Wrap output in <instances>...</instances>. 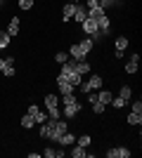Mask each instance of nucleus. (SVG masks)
Listing matches in <instances>:
<instances>
[{
	"instance_id": "1",
	"label": "nucleus",
	"mask_w": 142,
	"mask_h": 158,
	"mask_svg": "<svg viewBox=\"0 0 142 158\" xmlns=\"http://www.w3.org/2000/svg\"><path fill=\"white\" fill-rule=\"evenodd\" d=\"M62 104H64V111H62L64 118H76V116H81V113H83V102L76 97L74 92L62 94Z\"/></svg>"
},
{
	"instance_id": "2",
	"label": "nucleus",
	"mask_w": 142,
	"mask_h": 158,
	"mask_svg": "<svg viewBox=\"0 0 142 158\" xmlns=\"http://www.w3.org/2000/svg\"><path fill=\"white\" fill-rule=\"evenodd\" d=\"M93 50H95L93 38H81V43H74V45L69 47V57L74 61H81V59H85Z\"/></svg>"
},
{
	"instance_id": "3",
	"label": "nucleus",
	"mask_w": 142,
	"mask_h": 158,
	"mask_svg": "<svg viewBox=\"0 0 142 158\" xmlns=\"http://www.w3.org/2000/svg\"><path fill=\"white\" fill-rule=\"evenodd\" d=\"M59 76H62L64 80H69L74 87H78V85H81V80H83V76H78V73H76V61H74V59H69V61H64V64H62Z\"/></svg>"
},
{
	"instance_id": "4",
	"label": "nucleus",
	"mask_w": 142,
	"mask_h": 158,
	"mask_svg": "<svg viewBox=\"0 0 142 158\" xmlns=\"http://www.w3.org/2000/svg\"><path fill=\"white\" fill-rule=\"evenodd\" d=\"M104 156H107V158H130V156H133V151H130L128 146H111Z\"/></svg>"
},
{
	"instance_id": "5",
	"label": "nucleus",
	"mask_w": 142,
	"mask_h": 158,
	"mask_svg": "<svg viewBox=\"0 0 142 158\" xmlns=\"http://www.w3.org/2000/svg\"><path fill=\"white\" fill-rule=\"evenodd\" d=\"M123 69H126V73H128V76H135L137 73V69H140V54H130V59L126 61V66H123Z\"/></svg>"
},
{
	"instance_id": "6",
	"label": "nucleus",
	"mask_w": 142,
	"mask_h": 158,
	"mask_svg": "<svg viewBox=\"0 0 142 158\" xmlns=\"http://www.w3.org/2000/svg\"><path fill=\"white\" fill-rule=\"evenodd\" d=\"M5 31L10 33L12 38H17V35L21 33V19H19V17H10V21H7V28H5Z\"/></svg>"
},
{
	"instance_id": "7",
	"label": "nucleus",
	"mask_w": 142,
	"mask_h": 158,
	"mask_svg": "<svg viewBox=\"0 0 142 158\" xmlns=\"http://www.w3.org/2000/svg\"><path fill=\"white\" fill-rule=\"evenodd\" d=\"M54 83H57V90H59V94H69V92H74V90H76V87L71 85L69 80H64L62 76H57V78H54Z\"/></svg>"
},
{
	"instance_id": "8",
	"label": "nucleus",
	"mask_w": 142,
	"mask_h": 158,
	"mask_svg": "<svg viewBox=\"0 0 142 158\" xmlns=\"http://www.w3.org/2000/svg\"><path fill=\"white\" fill-rule=\"evenodd\" d=\"M74 10H76V2H64V5H62V24L71 21V17H74Z\"/></svg>"
},
{
	"instance_id": "9",
	"label": "nucleus",
	"mask_w": 142,
	"mask_h": 158,
	"mask_svg": "<svg viewBox=\"0 0 142 158\" xmlns=\"http://www.w3.org/2000/svg\"><path fill=\"white\" fill-rule=\"evenodd\" d=\"M81 31L85 33L88 38H93L95 33H97V21H95V19H85V21L81 24Z\"/></svg>"
},
{
	"instance_id": "10",
	"label": "nucleus",
	"mask_w": 142,
	"mask_h": 158,
	"mask_svg": "<svg viewBox=\"0 0 142 158\" xmlns=\"http://www.w3.org/2000/svg\"><path fill=\"white\" fill-rule=\"evenodd\" d=\"M71 19L76 21V24H83V21L88 19V10H85V5H78L76 2V10H74V17Z\"/></svg>"
},
{
	"instance_id": "11",
	"label": "nucleus",
	"mask_w": 142,
	"mask_h": 158,
	"mask_svg": "<svg viewBox=\"0 0 142 158\" xmlns=\"http://www.w3.org/2000/svg\"><path fill=\"white\" fill-rule=\"evenodd\" d=\"M97 92V102H102V104H111V99H114V92L111 90H104V87H100V90H95Z\"/></svg>"
},
{
	"instance_id": "12",
	"label": "nucleus",
	"mask_w": 142,
	"mask_h": 158,
	"mask_svg": "<svg viewBox=\"0 0 142 158\" xmlns=\"http://www.w3.org/2000/svg\"><path fill=\"white\" fill-rule=\"evenodd\" d=\"M43 104H45V109H54V106H59V94L45 92V97H43Z\"/></svg>"
},
{
	"instance_id": "13",
	"label": "nucleus",
	"mask_w": 142,
	"mask_h": 158,
	"mask_svg": "<svg viewBox=\"0 0 142 158\" xmlns=\"http://www.w3.org/2000/svg\"><path fill=\"white\" fill-rule=\"evenodd\" d=\"M57 144H59V146H64V149H67V146H71V144H76V135L67 130V132H64V135H62L59 139H57Z\"/></svg>"
},
{
	"instance_id": "14",
	"label": "nucleus",
	"mask_w": 142,
	"mask_h": 158,
	"mask_svg": "<svg viewBox=\"0 0 142 158\" xmlns=\"http://www.w3.org/2000/svg\"><path fill=\"white\" fill-rule=\"evenodd\" d=\"M76 73H78V76H88V73H93V66H90V61H88V59L76 61Z\"/></svg>"
},
{
	"instance_id": "15",
	"label": "nucleus",
	"mask_w": 142,
	"mask_h": 158,
	"mask_svg": "<svg viewBox=\"0 0 142 158\" xmlns=\"http://www.w3.org/2000/svg\"><path fill=\"white\" fill-rule=\"evenodd\" d=\"M85 83H88V87H90V90H100V87L104 85V78H102L100 73H93V76H90V78L85 80Z\"/></svg>"
},
{
	"instance_id": "16",
	"label": "nucleus",
	"mask_w": 142,
	"mask_h": 158,
	"mask_svg": "<svg viewBox=\"0 0 142 158\" xmlns=\"http://www.w3.org/2000/svg\"><path fill=\"white\" fill-rule=\"evenodd\" d=\"M64 153H67V151L54 149V146H47V149H43V156H45V158H64Z\"/></svg>"
},
{
	"instance_id": "17",
	"label": "nucleus",
	"mask_w": 142,
	"mask_h": 158,
	"mask_svg": "<svg viewBox=\"0 0 142 158\" xmlns=\"http://www.w3.org/2000/svg\"><path fill=\"white\" fill-rule=\"evenodd\" d=\"M19 125L24 127V130H31V127H36V120H33V116H31V113H24V116H21V120H19Z\"/></svg>"
},
{
	"instance_id": "18",
	"label": "nucleus",
	"mask_w": 142,
	"mask_h": 158,
	"mask_svg": "<svg viewBox=\"0 0 142 158\" xmlns=\"http://www.w3.org/2000/svg\"><path fill=\"white\" fill-rule=\"evenodd\" d=\"M104 14H107V10L97 5V7H93V10H88V19H95V21H97L100 17H104Z\"/></svg>"
},
{
	"instance_id": "19",
	"label": "nucleus",
	"mask_w": 142,
	"mask_h": 158,
	"mask_svg": "<svg viewBox=\"0 0 142 158\" xmlns=\"http://www.w3.org/2000/svg\"><path fill=\"white\" fill-rule=\"evenodd\" d=\"M10 43H12V35L5 31V28H0V50H5V47H10Z\"/></svg>"
},
{
	"instance_id": "20",
	"label": "nucleus",
	"mask_w": 142,
	"mask_h": 158,
	"mask_svg": "<svg viewBox=\"0 0 142 158\" xmlns=\"http://www.w3.org/2000/svg\"><path fill=\"white\" fill-rule=\"evenodd\" d=\"M76 144H78V146H83V149H88V146L93 144V137H90L88 132H83L81 137H76Z\"/></svg>"
},
{
	"instance_id": "21",
	"label": "nucleus",
	"mask_w": 142,
	"mask_h": 158,
	"mask_svg": "<svg viewBox=\"0 0 142 158\" xmlns=\"http://www.w3.org/2000/svg\"><path fill=\"white\" fill-rule=\"evenodd\" d=\"M128 43H130V38H126V35H118V38L114 40V50H128Z\"/></svg>"
},
{
	"instance_id": "22",
	"label": "nucleus",
	"mask_w": 142,
	"mask_h": 158,
	"mask_svg": "<svg viewBox=\"0 0 142 158\" xmlns=\"http://www.w3.org/2000/svg\"><path fill=\"white\" fill-rule=\"evenodd\" d=\"M126 123H128V125H133V127H135V125H142V113H135V111H133V113H128Z\"/></svg>"
},
{
	"instance_id": "23",
	"label": "nucleus",
	"mask_w": 142,
	"mask_h": 158,
	"mask_svg": "<svg viewBox=\"0 0 142 158\" xmlns=\"http://www.w3.org/2000/svg\"><path fill=\"white\" fill-rule=\"evenodd\" d=\"M118 97H123L126 102H130V99H133V87H130V85H121V90H118Z\"/></svg>"
},
{
	"instance_id": "24",
	"label": "nucleus",
	"mask_w": 142,
	"mask_h": 158,
	"mask_svg": "<svg viewBox=\"0 0 142 158\" xmlns=\"http://www.w3.org/2000/svg\"><path fill=\"white\" fill-rule=\"evenodd\" d=\"M85 149H83V146H78V144H71V151H69V156H74V158H83L85 156Z\"/></svg>"
},
{
	"instance_id": "25",
	"label": "nucleus",
	"mask_w": 142,
	"mask_h": 158,
	"mask_svg": "<svg viewBox=\"0 0 142 158\" xmlns=\"http://www.w3.org/2000/svg\"><path fill=\"white\" fill-rule=\"evenodd\" d=\"M104 111H107V104H102V102L95 99V102H93V113H95V116H102Z\"/></svg>"
},
{
	"instance_id": "26",
	"label": "nucleus",
	"mask_w": 142,
	"mask_h": 158,
	"mask_svg": "<svg viewBox=\"0 0 142 158\" xmlns=\"http://www.w3.org/2000/svg\"><path fill=\"white\" fill-rule=\"evenodd\" d=\"M33 120H36V125H43L47 120V111H41V109H38V113H33Z\"/></svg>"
},
{
	"instance_id": "27",
	"label": "nucleus",
	"mask_w": 142,
	"mask_h": 158,
	"mask_svg": "<svg viewBox=\"0 0 142 158\" xmlns=\"http://www.w3.org/2000/svg\"><path fill=\"white\" fill-rule=\"evenodd\" d=\"M33 5H36V0H17L19 10H33Z\"/></svg>"
},
{
	"instance_id": "28",
	"label": "nucleus",
	"mask_w": 142,
	"mask_h": 158,
	"mask_svg": "<svg viewBox=\"0 0 142 158\" xmlns=\"http://www.w3.org/2000/svg\"><path fill=\"white\" fill-rule=\"evenodd\" d=\"M71 59V57H69V52H64V50H59V52L54 54V61H57V64H64V61H69Z\"/></svg>"
},
{
	"instance_id": "29",
	"label": "nucleus",
	"mask_w": 142,
	"mask_h": 158,
	"mask_svg": "<svg viewBox=\"0 0 142 158\" xmlns=\"http://www.w3.org/2000/svg\"><path fill=\"white\" fill-rule=\"evenodd\" d=\"M126 104H128V102H126V99H123V97H114V99H111V106H114L116 111H118V109H123V106H126Z\"/></svg>"
},
{
	"instance_id": "30",
	"label": "nucleus",
	"mask_w": 142,
	"mask_h": 158,
	"mask_svg": "<svg viewBox=\"0 0 142 158\" xmlns=\"http://www.w3.org/2000/svg\"><path fill=\"white\" fill-rule=\"evenodd\" d=\"M47 118H52V120L62 118V111H59V106H54V109H47Z\"/></svg>"
},
{
	"instance_id": "31",
	"label": "nucleus",
	"mask_w": 142,
	"mask_h": 158,
	"mask_svg": "<svg viewBox=\"0 0 142 158\" xmlns=\"http://www.w3.org/2000/svg\"><path fill=\"white\" fill-rule=\"evenodd\" d=\"M114 57H116L118 61H121V59H126V50H114Z\"/></svg>"
},
{
	"instance_id": "32",
	"label": "nucleus",
	"mask_w": 142,
	"mask_h": 158,
	"mask_svg": "<svg viewBox=\"0 0 142 158\" xmlns=\"http://www.w3.org/2000/svg\"><path fill=\"white\" fill-rule=\"evenodd\" d=\"M133 111L135 113H142V102L137 99V102H133Z\"/></svg>"
},
{
	"instance_id": "33",
	"label": "nucleus",
	"mask_w": 142,
	"mask_h": 158,
	"mask_svg": "<svg viewBox=\"0 0 142 158\" xmlns=\"http://www.w3.org/2000/svg\"><path fill=\"white\" fill-rule=\"evenodd\" d=\"M43 153H38V151H28V158H41Z\"/></svg>"
},
{
	"instance_id": "34",
	"label": "nucleus",
	"mask_w": 142,
	"mask_h": 158,
	"mask_svg": "<svg viewBox=\"0 0 142 158\" xmlns=\"http://www.w3.org/2000/svg\"><path fill=\"white\" fill-rule=\"evenodd\" d=\"M121 2H123V0H109V5H111V7H118Z\"/></svg>"
},
{
	"instance_id": "35",
	"label": "nucleus",
	"mask_w": 142,
	"mask_h": 158,
	"mask_svg": "<svg viewBox=\"0 0 142 158\" xmlns=\"http://www.w3.org/2000/svg\"><path fill=\"white\" fill-rule=\"evenodd\" d=\"M2 69H5V59H0V71H2Z\"/></svg>"
},
{
	"instance_id": "36",
	"label": "nucleus",
	"mask_w": 142,
	"mask_h": 158,
	"mask_svg": "<svg viewBox=\"0 0 142 158\" xmlns=\"http://www.w3.org/2000/svg\"><path fill=\"white\" fill-rule=\"evenodd\" d=\"M7 5V0H0V7H5Z\"/></svg>"
},
{
	"instance_id": "37",
	"label": "nucleus",
	"mask_w": 142,
	"mask_h": 158,
	"mask_svg": "<svg viewBox=\"0 0 142 158\" xmlns=\"http://www.w3.org/2000/svg\"><path fill=\"white\" fill-rule=\"evenodd\" d=\"M67 2H78V0H67Z\"/></svg>"
},
{
	"instance_id": "38",
	"label": "nucleus",
	"mask_w": 142,
	"mask_h": 158,
	"mask_svg": "<svg viewBox=\"0 0 142 158\" xmlns=\"http://www.w3.org/2000/svg\"><path fill=\"white\" fill-rule=\"evenodd\" d=\"M0 28H2V24H0Z\"/></svg>"
}]
</instances>
